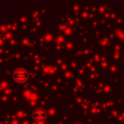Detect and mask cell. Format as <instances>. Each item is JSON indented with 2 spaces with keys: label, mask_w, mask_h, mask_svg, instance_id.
<instances>
[{
  "label": "cell",
  "mask_w": 124,
  "mask_h": 124,
  "mask_svg": "<svg viewBox=\"0 0 124 124\" xmlns=\"http://www.w3.org/2000/svg\"><path fill=\"white\" fill-rule=\"evenodd\" d=\"M13 78L19 83H23L28 78V72L24 68H17L13 72Z\"/></svg>",
  "instance_id": "cell-1"
},
{
  "label": "cell",
  "mask_w": 124,
  "mask_h": 124,
  "mask_svg": "<svg viewBox=\"0 0 124 124\" xmlns=\"http://www.w3.org/2000/svg\"><path fill=\"white\" fill-rule=\"evenodd\" d=\"M33 117L35 120H37L38 122H42L46 119V112L44 108H36L34 111H33Z\"/></svg>",
  "instance_id": "cell-2"
}]
</instances>
